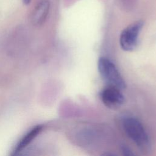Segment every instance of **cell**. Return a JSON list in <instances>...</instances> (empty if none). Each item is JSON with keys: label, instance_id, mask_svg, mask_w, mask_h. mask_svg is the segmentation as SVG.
<instances>
[{"label": "cell", "instance_id": "1", "mask_svg": "<svg viewBox=\"0 0 156 156\" xmlns=\"http://www.w3.org/2000/svg\"><path fill=\"white\" fill-rule=\"evenodd\" d=\"M123 127L128 136L143 152H148L151 148L149 136L142 124L136 118L128 117L123 121Z\"/></svg>", "mask_w": 156, "mask_h": 156}, {"label": "cell", "instance_id": "2", "mask_svg": "<svg viewBox=\"0 0 156 156\" xmlns=\"http://www.w3.org/2000/svg\"><path fill=\"white\" fill-rule=\"evenodd\" d=\"M98 70L104 80L108 86L119 90L125 88L126 84L119 72L113 62L105 57H101L98 63Z\"/></svg>", "mask_w": 156, "mask_h": 156}, {"label": "cell", "instance_id": "3", "mask_svg": "<svg viewBox=\"0 0 156 156\" xmlns=\"http://www.w3.org/2000/svg\"><path fill=\"white\" fill-rule=\"evenodd\" d=\"M143 26L142 21H137L128 26L121 32L119 43L121 48L126 51L134 50L138 44V38Z\"/></svg>", "mask_w": 156, "mask_h": 156}, {"label": "cell", "instance_id": "4", "mask_svg": "<svg viewBox=\"0 0 156 156\" xmlns=\"http://www.w3.org/2000/svg\"><path fill=\"white\" fill-rule=\"evenodd\" d=\"M121 90L108 86L101 92V99L107 107L116 109L121 107L124 101V98L121 93Z\"/></svg>", "mask_w": 156, "mask_h": 156}, {"label": "cell", "instance_id": "5", "mask_svg": "<svg viewBox=\"0 0 156 156\" xmlns=\"http://www.w3.org/2000/svg\"><path fill=\"white\" fill-rule=\"evenodd\" d=\"M49 9V2L48 0H43L34 10L32 16V21L34 25H41L45 21Z\"/></svg>", "mask_w": 156, "mask_h": 156}, {"label": "cell", "instance_id": "6", "mask_svg": "<svg viewBox=\"0 0 156 156\" xmlns=\"http://www.w3.org/2000/svg\"><path fill=\"white\" fill-rule=\"evenodd\" d=\"M42 126L38 125L35 126L30 131H29L19 141L18 144L14 149L13 155L18 154L19 152H21L25 147H26L41 132L42 130Z\"/></svg>", "mask_w": 156, "mask_h": 156}, {"label": "cell", "instance_id": "7", "mask_svg": "<svg viewBox=\"0 0 156 156\" xmlns=\"http://www.w3.org/2000/svg\"><path fill=\"white\" fill-rule=\"evenodd\" d=\"M30 1H31V0H23L24 3V4H29V3L30 2Z\"/></svg>", "mask_w": 156, "mask_h": 156}]
</instances>
